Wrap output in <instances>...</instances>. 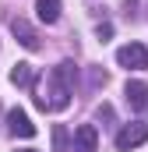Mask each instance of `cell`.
I'll return each instance as SVG.
<instances>
[{
  "mask_svg": "<svg viewBox=\"0 0 148 152\" xmlns=\"http://www.w3.org/2000/svg\"><path fill=\"white\" fill-rule=\"evenodd\" d=\"M74 78H78V67L71 60L57 64L49 75H46V85L36 92V106L39 110H67L74 96Z\"/></svg>",
  "mask_w": 148,
  "mask_h": 152,
  "instance_id": "cell-1",
  "label": "cell"
},
{
  "mask_svg": "<svg viewBox=\"0 0 148 152\" xmlns=\"http://www.w3.org/2000/svg\"><path fill=\"white\" fill-rule=\"evenodd\" d=\"M116 64L127 67V71H148V50L141 42H127L116 50Z\"/></svg>",
  "mask_w": 148,
  "mask_h": 152,
  "instance_id": "cell-2",
  "label": "cell"
},
{
  "mask_svg": "<svg viewBox=\"0 0 148 152\" xmlns=\"http://www.w3.org/2000/svg\"><path fill=\"white\" fill-rule=\"evenodd\" d=\"M116 149L127 152V149H138V145H145L148 142V124H141V120H134V124H123L120 131H116Z\"/></svg>",
  "mask_w": 148,
  "mask_h": 152,
  "instance_id": "cell-3",
  "label": "cell"
},
{
  "mask_svg": "<svg viewBox=\"0 0 148 152\" xmlns=\"http://www.w3.org/2000/svg\"><path fill=\"white\" fill-rule=\"evenodd\" d=\"M7 127H11V134H18V138H32V134H36V124L28 120V113H25L21 106L7 110Z\"/></svg>",
  "mask_w": 148,
  "mask_h": 152,
  "instance_id": "cell-4",
  "label": "cell"
},
{
  "mask_svg": "<svg viewBox=\"0 0 148 152\" xmlns=\"http://www.w3.org/2000/svg\"><path fill=\"white\" fill-rule=\"evenodd\" d=\"M74 152H99V131H95V124L74 127Z\"/></svg>",
  "mask_w": 148,
  "mask_h": 152,
  "instance_id": "cell-5",
  "label": "cell"
},
{
  "mask_svg": "<svg viewBox=\"0 0 148 152\" xmlns=\"http://www.w3.org/2000/svg\"><path fill=\"white\" fill-rule=\"evenodd\" d=\"M123 99L131 103V110L148 113V85H145V81H127V88H123Z\"/></svg>",
  "mask_w": 148,
  "mask_h": 152,
  "instance_id": "cell-6",
  "label": "cell"
},
{
  "mask_svg": "<svg viewBox=\"0 0 148 152\" xmlns=\"http://www.w3.org/2000/svg\"><path fill=\"white\" fill-rule=\"evenodd\" d=\"M11 36L18 39L25 50H39V32L25 21V18H14V21H11Z\"/></svg>",
  "mask_w": 148,
  "mask_h": 152,
  "instance_id": "cell-7",
  "label": "cell"
},
{
  "mask_svg": "<svg viewBox=\"0 0 148 152\" xmlns=\"http://www.w3.org/2000/svg\"><path fill=\"white\" fill-rule=\"evenodd\" d=\"M36 14H39V21L57 25V18H60V0H36Z\"/></svg>",
  "mask_w": 148,
  "mask_h": 152,
  "instance_id": "cell-8",
  "label": "cell"
},
{
  "mask_svg": "<svg viewBox=\"0 0 148 152\" xmlns=\"http://www.w3.org/2000/svg\"><path fill=\"white\" fill-rule=\"evenodd\" d=\"M32 78H36V75H32V64H25V60L11 67V81H14L18 88H28V85H32Z\"/></svg>",
  "mask_w": 148,
  "mask_h": 152,
  "instance_id": "cell-9",
  "label": "cell"
},
{
  "mask_svg": "<svg viewBox=\"0 0 148 152\" xmlns=\"http://www.w3.org/2000/svg\"><path fill=\"white\" fill-rule=\"evenodd\" d=\"M53 152H74L71 149V134L64 124H53Z\"/></svg>",
  "mask_w": 148,
  "mask_h": 152,
  "instance_id": "cell-10",
  "label": "cell"
},
{
  "mask_svg": "<svg viewBox=\"0 0 148 152\" xmlns=\"http://www.w3.org/2000/svg\"><path fill=\"white\" fill-rule=\"evenodd\" d=\"M95 36L102 39V42H106V39H113V25H110V21H99V25H95Z\"/></svg>",
  "mask_w": 148,
  "mask_h": 152,
  "instance_id": "cell-11",
  "label": "cell"
},
{
  "mask_svg": "<svg viewBox=\"0 0 148 152\" xmlns=\"http://www.w3.org/2000/svg\"><path fill=\"white\" fill-rule=\"evenodd\" d=\"M99 120H106V127H110V124H113V106L102 103V106H99Z\"/></svg>",
  "mask_w": 148,
  "mask_h": 152,
  "instance_id": "cell-12",
  "label": "cell"
},
{
  "mask_svg": "<svg viewBox=\"0 0 148 152\" xmlns=\"http://www.w3.org/2000/svg\"><path fill=\"white\" fill-rule=\"evenodd\" d=\"M92 85H106V71L95 67V71H92Z\"/></svg>",
  "mask_w": 148,
  "mask_h": 152,
  "instance_id": "cell-13",
  "label": "cell"
},
{
  "mask_svg": "<svg viewBox=\"0 0 148 152\" xmlns=\"http://www.w3.org/2000/svg\"><path fill=\"white\" fill-rule=\"evenodd\" d=\"M18 152H36V149H18Z\"/></svg>",
  "mask_w": 148,
  "mask_h": 152,
  "instance_id": "cell-14",
  "label": "cell"
}]
</instances>
